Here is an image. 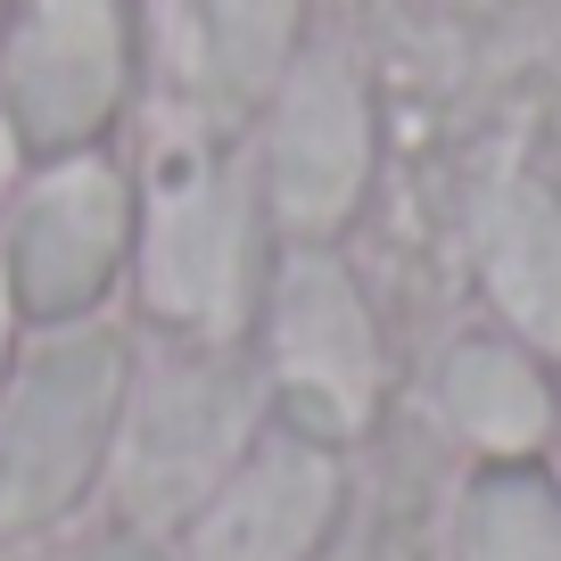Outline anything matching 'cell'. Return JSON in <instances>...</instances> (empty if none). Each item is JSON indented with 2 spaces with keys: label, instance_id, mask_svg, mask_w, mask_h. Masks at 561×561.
Instances as JSON below:
<instances>
[{
  "label": "cell",
  "instance_id": "6da1fadb",
  "mask_svg": "<svg viewBox=\"0 0 561 561\" xmlns=\"http://www.w3.org/2000/svg\"><path fill=\"white\" fill-rule=\"evenodd\" d=\"M124 404L116 331H58L0 397V528L58 520L107 462Z\"/></svg>",
  "mask_w": 561,
  "mask_h": 561
},
{
  "label": "cell",
  "instance_id": "7a4b0ae2",
  "mask_svg": "<svg viewBox=\"0 0 561 561\" xmlns=\"http://www.w3.org/2000/svg\"><path fill=\"white\" fill-rule=\"evenodd\" d=\"M248 421H256V397H248L240 371L224 364H174L140 388L133 421H124V504L140 520H182L198 512L215 488L231 479V462L248 455Z\"/></svg>",
  "mask_w": 561,
  "mask_h": 561
},
{
  "label": "cell",
  "instance_id": "3957f363",
  "mask_svg": "<svg viewBox=\"0 0 561 561\" xmlns=\"http://www.w3.org/2000/svg\"><path fill=\"white\" fill-rule=\"evenodd\" d=\"M124 91L116 0H34L9 50V133L42 149H75L107 124Z\"/></svg>",
  "mask_w": 561,
  "mask_h": 561
},
{
  "label": "cell",
  "instance_id": "277c9868",
  "mask_svg": "<svg viewBox=\"0 0 561 561\" xmlns=\"http://www.w3.org/2000/svg\"><path fill=\"white\" fill-rule=\"evenodd\" d=\"M124 224H133V198H124V182L107 165H58L9 224V289H18V306L42 322H75L116 280Z\"/></svg>",
  "mask_w": 561,
  "mask_h": 561
},
{
  "label": "cell",
  "instance_id": "5b68a950",
  "mask_svg": "<svg viewBox=\"0 0 561 561\" xmlns=\"http://www.w3.org/2000/svg\"><path fill=\"white\" fill-rule=\"evenodd\" d=\"M273 364L280 388L322 421V430H355L380 397V331H371L355 280L331 256H298L280 273L273 298Z\"/></svg>",
  "mask_w": 561,
  "mask_h": 561
},
{
  "label": "cell",
  "instance_id": "8992f818",
  "mask_svg": "<svg viewBox=\"0 0 561 561\" xmlns=\"http://www.w3.org/2000/svg\"><path fill=\"white\" fill-rule=\"evenodd\" d=\"M364 165H371L364 83L339 58H306L280 83V107H273V158H264L273 207L298 231H331L355 207V191H364Z\"/></svg>",
  "mask_w": 561,
  "mask_h": 561
},
{
  "label": "cell",
  "instance_id": "52a82bcc",
  "mask_svg": "<svg viewBox=\"0 0 561 561\" xmlns=\"http://www.w3.org/2000/svg\"><path fill=\"white\" fill-rule=\"evenodd\" d=\"M339 512V462L314 438H264L198 504L191 561H306Z\"/></svg>",
  "mask_w": 561,
  "mask_h": 561
},
{
  "label": "cell",
  "instance_id": "ba28073f",
  "mask_svg": "<svg viewBox=\"0 0 561 561\" xmlns=\"http://www.w3.org/2000/svg\"><path fill=\"white\" fill-rule=\"evenodd\" d=\"M149 306L191 331H231L248 306V174H207L165 198L140 248Z\"/></svg>",
  "mask_w": 561,
  "mask_h": 561
},
{
  "label": "cell",
  "instance_id": "9c48e42d",
  "mask_svg": "<svg viewBox=\"0 0 561 561\" xmlns=\"http://www.w3.org/2000/svg\"><path fill=\"white\" fill-rule=\"evenodd\" d=\"M488 289L545 355H561V198L545 182H504L479 215Z\"/></svg>",
  "mask_w": 561,
  "mask_h": 561
},
{
  "label": "cell",
  "instance_id": "30bf717a",
  "mask_svg": "<svg viewBox=\"0 0 561 561\" xmlns=\"http://www.w3.org/2000/svg\"><path fill=\"white\" fill-rule=\"evenodd\" d=\"M438 413L455 421L471 446H488V455H504V462H520L528 446H545V430H553V397H545L537 364L495 347V339H462L438 364Z\"/></svg>",
  "mask_w": 561,
  "mask_h": 561
},
{
  "label": "cell",
  "instance_id": "8fae6325",
  "mask_svg": "<svg viewBox=\"0 0 561 561\" xmlns=\"http://www.w3.org/2000/svg\"><path fill=\"white\" fill-rule=\"evenodd\" d=\"M462 561H561V488L537 471H488L462 504Z\"/></svg>",
  "mask_w": 561,
  "mask_h": 561
},
{
  "label": "cell",
  "instance_id": "7c38bea8",
  "mask_svg": "<svg viewBox=\"0 0 561 561\" xmlns=\"http://www.w3.org/2000/svg\"><path fill=\"white\" fill-rule=\"evenodd\" d=\"M289 34V0H224V25H215V50H224L231 83H264Z\"/></svg>",
  "mask_w": 561,
  "mask_h": 561
},
{
  "label": "cell",
  "instance_id": "4fadbf2b",
  "mask_svg": "<svg viewBox=\"0 0 561 561\" xmlns=\"http://www.w3.org/2000/svg\"><path fill=\"white\" fill-rule=\"evenodd\" d=\"M9 165H18V133L0 124V182H9Z\"/></svg>",
  "mask_w": 561,
  "mask_h": 561
},
{
  "label": "cell",
  "instance_id": "5bb4252c",
  "mask_svg": "<svg viewBox=\"0 0 561 561\" xmlns=\"http://www.w3.org/2000/svg\"><path fill=\"white\" fill-rule=\"evenodd\" d=\"M0 364H9V273H0Z\"/></svg>",
  "mask_w": 561,
  "mask_h": 561
},
{
  "label": "cell",
  "instance_id": "9a60e30c",
  "mask_svg": "<svg viewBox=\"0 0 561 561\" xmlns=\"http://www.w3.org/2000/svg\"><path fill=\"white\" fill-rule=\"evenodd\" d=\"M107 561H158V553H149V545H124V553H107Z\"/></svg>",
  "mask_w": 561,
  "mask_h": 561
}]
</instances>
